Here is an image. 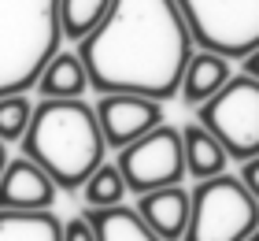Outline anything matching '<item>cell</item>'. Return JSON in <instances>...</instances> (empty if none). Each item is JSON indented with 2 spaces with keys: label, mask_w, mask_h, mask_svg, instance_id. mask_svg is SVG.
<instances>
[{
  "label": "cell",
  "mask_w": 259,
  "mask_h": 241,
  "mask_svg": "<svg viewBox=\"0 0 259 241\" xmlns=\"http://www.w3.org/2000/svg\"><path fill=\"white\" fill-rule=\"evenodd\" d=\"M196 38L178 0H115L108 19L78 41L93 93H137L152 100L182 96Z\"/></svg>",
  "instance_id": "1"
},
{
  "label": "cell",
  "mask_w": 259,
  "mask_h": 241,
  "mask_svg": "<svg viewBox=\"0 0 259 241\" xmlns=\"http://www.w3.org/2000/svg\"><path fill=\"white\" fill-rule=\"evenodd\" d=\"M22 156L37 160L56 178L60 189H81L100 163H108V137H104L97 108L85 100H45L33 108L30 130L19 141Z\"/></svg>",
  "instance_id": "2"
},
{
  "label": "cell",
  "mask_w": 259,
  "mask_h": 241,
  "mask_svg": "<svg viewBox=\"0 0 259 241\" xmlns=\"http://www.w3.org/2000/svg\"><path fill=\"white\" fill-rule=\"evenodd\" d=\"M60 38V0H0V96L37 86Z\"/></svg>",
  "instance_id": "3"
},
{
  "label": "cell",
  "mask_w": 259,
  "mask_h": 241,
  "mask_svg": "<svg viewBox=\"0 0 259 241\" xmlns=\"http://www.w3.org/2000/svg\"><path fill=\"white\" fill-rule=\"evenodd\" d=\"M259 230V200L241 175H215L193 186V219L185 241H248Z\"/></svg>",
  "instance_id": "4"
},
{
  "label": "cell",
  "mask_w": 259,
  "mask_h": 241,
  "mask_svg": "<svg viewBox=\"0 0 259 241\" xmlns=\"http://www.w3.org/2000/svg\"><path fill=\"white\" fill-rule=\"evenodd\" d=\"M200 48L244 59L259 48V0H178Z\"/></svg>",
  "instance_id": "5"
},
{
  "label": "cell",
  "mask_w": 259,
  "mask_h": 241,
  "mask_svg": "<svg viewBox=\"0 0 259 241\" xmlns=\"http://www.w3.org/2000/svg\"><path fill=\"white\" fill-rule=\"evenodd\" d=\"M196 123H204L226 145L237 163L259 156V78L244 75V71L233 75L219 96L196 108Z\"/></svg>",
  "instance_id": "6"
},
{
  "label": "cell",
  "mask_w": 259,
  "mask_h": 241,
  "mask_svg": "<svg viewBox=\"0 0 259 241\" xmlns=\"http://www.w3.org/2000/svg\"><path fill=\"white\" fill-rule=\"evenodd\" d=\"M126 175V186L130 193H152V189H163V186H182V178L189 175V163H185V137L178 126L163 123L156 126L152 134H145L141 141L126 145L119 152V160Z\"/></svg>",
  "instance_id": "7"
},
{
  "label": "cell",
  "mask_w": 259,
  "mask_h": 241,
  "mask_svg": "<svg viewBox=\"0 0 259 241\" xmlns=\"http://www.w3.org/2000/svg\"><path fill=\"white\" fill-rule=\"evenodd\" d=\"M97 115H100L104 137H108V149L122 152L126 145H134L156 126H163V100L137 96V93H108L100 96Z\"/></svg>",
  "instance_id": "8"
},
{
  "label": "cell",
  "mask_w": 259,
  "mask_h": 241,
  "mask_svg": "<svg viewBox=\"0 0 259 241\" xmlns=\"http://www.w3.org/2000/svg\"><path fill=\"white\" fill-rule=\"evenodd\" d=\"M56 178L45 171L37 160L19 156L8 163L4 178H0V208H19V212H37V208H52L56 204Z\"/></svg>",
  "instance_id": "9"
},
{
  "label": "cell",
  "mask_w": 259,
  "mask_h": 241,
  "mask_svg": "<svg viewBox=\"0 0 259 241\" xmlns=\"http://www.w3.org/2000/svg\"><path fill=\"white\" fill-rule=\"evenodd\" d=\"M137 212L145 215V223L163 241H185V234H189V219H193V189L163 186V189L141 193V197H137Z\"/></svg>",
  "instance_id": "10"
},
{
  "label": "cell",
  "mask_w": 259,
  "mask_h": 241,
  "mask_svg": "<svg viewBox=\"0 0 259 241\" xmlns=\"http://www.w3.org/2000/svg\"><path fill=\"white\" fill-rule=\"evenodd\" d=\"M233 78V59L222 52H211V48H196L189 71H185L182 82V100L189 108H204L211 96H219L226 89V82Z\"/></svg>",
  "instance_id": "11"
},
{
  "label": "cell",
  "mask_w": 259,
  "mask_h": 241,
  "mask_svg": "<svg viewBox=\"0 0 259 241\" xmlns=\"http://www.w3.org/2000/svg\"><path fill=\"white\" fill-rule=\"evenodd\" d=\"M33 89L49 100H78V96H85V89H93V82L78 52H56Z\"/></svg>",
  "instance_id": "12"
},
{
  "label": "cell",
  "mask_w": 259,
  "mask_h": 241,
  "mask_svg": "<svg viewBox=\"0 0 259 241\" xmlns=\"http://www.w3.org/2000/svg\"><path fill=\"white\" fill-rule=\"evenodd\" d=\"M182 137H185V163H189V178L204 182V178H215V175H226L230 167V149L222 145L204 123H189L182 126Z\"/></svg>",
  "instance_id": "13"
},
{
  "label": "cell",
  "mask_w": 259,
  "mask_h": 241,
  "mask_svg": "<svg viewBox=\"0 0 259 241\" xmlns=\"http://www.w3.org/2000/svg\"><path fill=\"white\" fill-rule=\"evenodd\" d=\"M85 215L97 230V241H163L137 208L115 204V208H85Z\"/></svg>",
  "instance_id": "14"
},
{
  "label": "cell",
  "mask_w": 259,
  "mask_h": 241,
  "mask_svg": "<svg viewBox=\"0 0 259 241\" xmlns=\"http://www.w3.org/2000/svg\"><path fill=\"white\" fill-rule=\"evenodd\" d=\"M0 241H63V223L52 208H0Z\"/></svg>",
  "instance_id": "15"
},
{
  "label": "cell",
  "mask_w": 259,
  "mask_h": 241,
  "mask_svg": "<svg viewBox=\"0 0 259 241\" xmlns=\"http://www.w3.org/2000/svg\"><path fill=\"white\" fill-rule=\"evenodd\" d=\"M115 0H60V26L67 41H85L108 19Z\"/></svg>",
  "instance_id": "16"
},
{
  "label": "cell",
  "mask_w": 259,
  "mask_h": 241,
  "mask_svg": "<svg viewBox=\"0 0 259 241\" xmlns=\"http://www.w3.org/2000/svg\"><path fill=\"white\" fill-rule=\"evenodd\" d=\"M126 193H130V186H126V175L119 163H100L93 171V178L81 186L85 208H115V204H122Z\"/></svg>",
  "instance_id": "17"
},
{
  "label": "cell",
  "mask_w": 259,
  "mask_h": 241,
  "mask_svg": "<svg viewBox=\"0 0 259 241\" xmlns=\"http://www.w3.org/2000/svg\"><path fill=\"white\" fill-rule=\"evenodd\" d=\"M33 108L26 93H11V96H0V141H22L30 130V119H33Z\"/></svg>",
  "instance_id": "18"
},
{
  "label": "cell",
  "mask_w": 259,
  "mask_h": 241,
  "mask_svg": "<svg viewBox=\"0 0 259 241\" xmlns=\"http://www.w3.org/2000/svg\"><path fill=\"white\" fill-rule=\"evenodd\" d=\"M63 241H97V230H93L89 215H74V219L63 223Z\"/></svg>",
  "instance_id": "19"
},
{
  "label": "cell",
  "mask_w": 259,
  "mask_h": 241,
  "mask_svg": "<svg viewBox=\"0 0 259 241\" xmlns=\"http://www.w3.org/2000/svg\"><path fill=\"white\" fill-rule=\"evenodd\" d=\"M241 182L248 186V193L259 200V156H252V160L241 163Z\"/></svg>",
  "instance_id": "20"
},
{
  "label": "cell",
  "mask_w": 259,
  "mask_h": 241,
  "mask_svg": "<svg viewBox=\"0 0 259 241\" xmlns=\"http://www.w3.org/2000/svg\"><path fill=\"white\" fill-rule=\"evenodd\" d=\"M241 71H244V75H252V78H259V48L241 59Z\"/></svg>",
  "instance_id": "21"
},
{
  "label": "cell",
  "mask_w": 259,
  "mask_h": 241,
  "mask_svg": "<svg viewBox=\"0 0 259 241\" xmlns=\"http://www.w3.org/2000/svg\"><path fill=\"white\" fill-rule=\"evenodd\" d=\"M8 141H0V178H4V171H8Z\"/></svg>",
  "instance_id": "22"
},
{
  "label": "cell",
  "mask_w": 259,
  "mask_h": 241,
  "mask_svg": "<svg viewBox=\"0 0 259 241\" xmlns=\"http://www.w3.org/2000/svg\"><path fill=\"white\" fill-rule=\"evenodd\" d=\"M248 241H259V230H255V234H252V237H248Z\"/></svg>",
  "instance_id": "23"
}]
</instances>
